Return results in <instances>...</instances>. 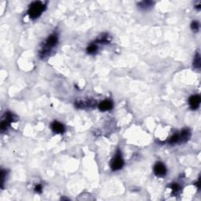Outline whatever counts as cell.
Instances as JSON below:
<instances>
[{
	"mask_svg": "<svg viewBox=\"0 0 201 201\" xmlns=\"http://www.w3.org/2000/svg\"><path fill=\"white\" fill-rule=\"evenodd\" d=\"M46 7L42 2H35L32 4L30 5L29 9L27 11V14L29 17L32 19H35L39 17L44 11Z\"/></svg>",
	"mask_w": 201,
	"mask_h": 201,
	"instance_id": "7a4b0ae2",
	"label": "cell"
},
{
	"mask_svg": "<svg viewBox=\"0 0 201 201\" xmlns=\"http://www.w3.org/2000/svg\"><path fill=\"white\" fill-rule=\"evenodd\" d=\"M17 119V118L13 113H11V112H6L4 116L2 118V122H1V130L2 131L7 130L12 122L15 121Z\"/></svg>",
	"mask_w": 201,
	"mask_h": 201,
	"instance_id": "3957f363",
	"label": "cell"
},
{
	"mask_svg": "<svg viewBox=\"0 0 201 201\" xmlns=\"http://www.w3.org/2000/svg\"><path fill=\"white\" fill-rule=\"evenodd\" d=\"M180 137V141L182 142H186L189 139L190 137V131L188 129H185L183 130L181 133V135H179Z\"/></svg>",
	"mask_w": 201,
	"mask_h": 201,
	"instance_id": "30bf717a",
	"label": "cell"
},
{
	"mask_svg": "<svg viewBox=\"0 0 201 201\" xmlns=\"http://www.w3.org/2000/svg\"><path fill=\"white\" fill-rule=\"evenodd\" d=\"M194 67L197 69L200 68V57L199 54H197L194 58Z\"/></svg>",
	"mask_w": 201,
	"mask_h": 201,
	"instance_id": "9a60e30c",
	"label": "cell"
},
{
	"mask_svg": "<svg viewBox=\"0 0 201 201\" xmlns=\"http://www.w3.org/2000/svg\"><path fill=\"white\" fill-rule=\"evenodd\" d=\"M200 25L197 21H192V24H191V28H192V31L194 32H197L199 30Z\"/></svg>",
	"mask_w": 201,
	"mask_h": 201,
	"instance_id": "2e32d148",
	"label": "cell"
},
{
	"mask_svg": "<svg viewBox=\"0 0 201 201\" xmlns=\"http://www.w3.org/2000/svg\"><path fill=\"white\" fill-rule=\"evenodd\" d=\"M51 128L54 132L58 133V134H62L64 131V127L60 122L54 121L51 124Z\"/></svg>",
	"mask_w": 201,
	"mask_h": 201,
	"instance_id": "ba28073f",
	"label": "cell"
},
{
	"mask_svg": "<svg viewBox=\"0 0 201 201\" xmlns=\"http://www.w3.org/2000/svg\"><path fill=\"white\" fill-rule=\"evenodd\" d=\"M154 172L156 176L159 177H163L167 174V169L165 167L164 164L162 163H156V164L154 167Z\"/></svg>",
	"mask_w": 201,
	"mask_h": 201,
	"instance_id": "5b68a950",
	"label": "cell"
},
{
	"mask_svg": "<svg viewBox=\"0 0 201 201\" xmlns=\"http://www.w3.org/2000/svg\"><path fill=\"white\" fill-rule=\"evenodd\" d=\"M172 191H173V193L174 194H177L179 191H180V186L178 185V184H173L171 186Z\"/></svg>",
	"mask_w": 201,
	"mask_h": 201,
	"instance_id": "e0dca14e",
	"label": "cell"
},
{
	"mask_svg": "<svg viewBox=\"0 0 201 201\" xmlns=\"http://www.w3.org/2000/svg\"><path fill=\"white\" fill-rule=\"evenodd\" d=\"M97 50H98V46H97L96 44H91L90 46H88V48H87V53L88 54H94V53L96 52Z\"/></svg>",
	"mask_w": 201,
	"mask_h": 201,
	"instance_id": "4fadbf2b",
	"label": "cell"
},
{
	"mask_svg": "<svg viewBox=\"0 0 201 201\" xmlns=\"http://www.w3.org/2000/svg\"><path fill=\"white\" fill-rule=\"evenodd\" d=\"M6 175H7V172L5 171L4 170H2V171H1V179H2L1 182H2V187L3 186V183H4L5 181V176Z\"/></svg>",
	"mask_w": 201,
	"mask_h": 201,
	"instance_id": "ac0fdd59",
	"label": "cell"
},
{
	"mask_svg": "<svg viewBox=\"0 0 201 201\" xmlns=\"http://www.w3.org/2000/svg\"><path fill=\"white\" fill-rule=\"evenodd\" d=\"M58 42V37L57 35L53 34L47 38L44 44L42 46L41 50L39 51V55L41 57H45L50 54L54 47L57 45Z\"/></svg>",
	"mask_w": 201,
	"mask_h": 201,
	"instance_id": "6da1fadb",
	"label": "cell"
},
{
	"mask_svg": "<svg viewBox=\"0 0 201 201\" xmlns=\"http://www.w3.org/2000/svg\"><path fill=\"white\" fill-rule=\"evenodd\" d=\"M99 108L100 111H108V110L112 109V101H110L108 100H105L101 101L99 105Z\"/></svg>",
	"mask_w": 201,
	"mask_h": 201,
	"instance_id": "9c48e42d",
	"label": "cell"
},
{
	"mask_svg": "<svg viewBox=\"0 0 201 201\" xmlns=\"http://www.w3.org/2000/svg\"><path fill=\"white\" fill-rule=\"evenodd\" d=\"M35 192H38V193L42 192V190H43V189H42V185H36V186L35 187Z\"/></svg>",
	"mask_w": 201,
	"mask_h": 201,
	"instance_id": "d6986e66",
	"label": "cell"
},
{
	"mask_svg": "<svg viewBox=\"0 0 201 201\" xmlns=\"http://www.w3.org/2000/svg\"><path fill=\"white\" fill-rule=\"evenodd\" d=\"M153 4H154V2H150V1H145V2H140L139 6L141 8H142V9H148V8H150V7H152Z\"/></svg>",
	"mask_w": 201,
	"mask_h": 201,
	"instance_id": "7c38bea8",
	"label": "cell"
},
{
	"mask_svg": "<svg viewBox=\"0 0 201 201\" xmlns=\"http://www.w3.org/2000/svg\"><path fill=\"white\" fill-rule=\"evenodd\" d=\"M178 142H180V137H179V135L178 134H174L171 137L169 143H171V144H176Z\"/></svg>",
	"mask_w": 201,
	"mask_h": 201,
	"instance_id": "5bb4252c",
	"label": "cell"
},
{
	"mask_svg": "<svg viewBox=\"0 0 201 201\" xmlns=\"http://www.w3.org/2000/svg\"><path fill=\"white\" fill-rule=\"evenodd\" d=\"M75 105L78 108H88L95 105V101L93 100H84V99H78L75 101Z\"/></svg>",
	"mask_w": 201,
	"mask_h": 201,
	"instance_id": "8992f818",
	"label": "cell"
},
{
	"mask_svg": "<svg viewBox=\"0 0 201 201\" xmlns=\"http://www.w3.org/2000/svg\"><path fill=\"white\" fill-rule=\"evenodd\" d=\"M124 166V160L122 158L121 153L119 151L116 154L114 159L112 160L111 167H112V171H118V170L121 169Z\"/></svg>",
	"mask_w": 201,
	"mask_h": 201,
	"instance_id": "277c9868",
	"label": "cell"
},
{
	"mask_svg": "<svg viewBox=\"0 0 201 201\" xmlns=\"http://www.w3.org/2000/svg\"><path fill=\"white\" fill-rule=\"evenodd\" d=\"M110 40V38L108 37V34H102L99 37L98 39H97V42L99 43H106Z\"/></svg>",
	"mask_w": 201,
	"mask_h": 201,
	"instance_id": "8fae6325",
	"label": "cell"
},
{
	"mask_svg": "<svg viewBox=\"0 0 201 201\" xmlns=\"http://www.w3.org/2000/svg\"><path fill=\"white\" fill-rule=\"evenodd\" d=\"M189 103L190 108L192 109H197L200 104V98L199 95H193L189 98Z\"/></svg>",
	"mask_w": 201,
	"mask_h": 201,
	"instance_id": "52a82bcc",
	"label": "cell"
}]
</instances>
